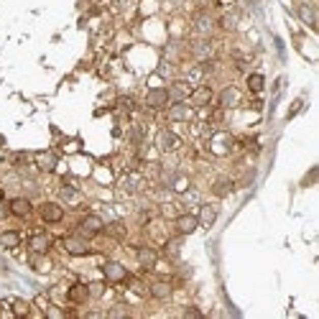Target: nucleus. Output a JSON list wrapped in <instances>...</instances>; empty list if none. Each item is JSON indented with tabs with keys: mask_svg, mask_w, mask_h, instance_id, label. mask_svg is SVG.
I'll use <instances>...</instances> for the list:
<instances>
[{
	"mask_svg": "<svg viewBox=\"0 0 319 319\" xmlns=\"http://www.w3.org/2000/svg\"><path fill=\"white\" fill-rule=\"evenodd\" d=\"M62 248H64L69 255H77V258L92 253V245H90L84 238H79V235H64V238H62Z\"/></svg>",
	"mask_w": 319,
	"mask_h": 319,
	"instance_id": "f257e3e1",
	"label": "nucleus"
},
{
	"mask_svg": "<svg viewBox=\"0 0 319 319\" xmlns=\"http://www.w3.org/2000/svg\"><path fill=\"white\" fill-rule=\"evenodd\" d=\"M102 276H105L107 283H125V281L130 278L128 268H125L123 263H118V260H107V263H102Z\"/></svg>",
	"mask_w": 319,
	"mask_h": 319,
	"instance_id": "f03ea898",
	"label": "nucleus"
},
{
	"mask_svg": "<svg viewBox=\"0 0 319 319\" xmlns=\"http://www.w3.org/2000/svg\"><path fill=\"white\" fill-rule=\"evenodd\" d=\"M215 28H217V18L212 13H197V18H194V34L199 39H212Z\"/></svg>",
	"mask_w": 319,
	"mask_h": 319,
	"instance_id": "7ed1b4c3",
	"label": "nucleus"
},
{
	"mask_svg": "<svg viewBox=\"0 0 319 319\" xmlns=\"http://www.w3.org/2000/svg\"><path fill=\"white\" fill-rule=\"evenodd\" d=\"M39 217H41L44 222H49V225H56V222L64 220V207L56 205V202H44V205L39 207Z\"/></svg>",
	"mask_w": 319,
	"mask_h": 319,
	"instance_id": "20e7f679",
	"label": "nucleus"
},
{
	"mask_svg": "<svg viewBox=\"0 0 319 319\" xmlns=\"http://www.w3.org/2000/svg\"><path fill=\"white\" fill-rule=\"evenodd\" d=\"M197 225H199V220H197V215H192V212H182V215L174 217V227H177L179 235H192V233L197 230Z\"/></svg>",
	"mask_w": 319,
	"mask_h": 319,
	"instance_id": "39448f33",
	"label": "nucleus"
},
{
	"mask_svg": "<svg viewBox=\"0 0 319 319\" xmlns=\"http://www.w3.org/2000/svg\"><path fill=\"white\" fill-rule=\"evenodd\" d=\"M166 92H169V102H187L192 95V84L179 79V82H171V87Z\"/></svg>",
	"mask_w": 319,
	"mask_h": 319,
	"instance_id": "423d86ee",
	"label": "nucleus"
},
{
	"mask_svg": "<svg viewBox=\"0 0 319 319\" xmlns=\"http://www.w3.org/2000/svg\"><path fill=\"white\" fill-rule=\"evenodd\" d=\"M148 291H151V296H153V299H161V301H166V299H171V294H174V286H171V281H166V278H156V281H151Z\"/></svg>",
	"mask_w": 319,
	"mask_h": 319,
	"instance_id": "0eeeda50",
	"label": "nucleus"
},
{
	"mask_svg": "<svg viewBox=\"0 0 319 319\" xmlns=\"http://www.w3.org/2000/svg\"><path fill=\"white\" fill-rule=\"evenodd\" d=\"M28 248H31V253H36V255H46L49 248H51V235H46V233H34V235L28 238Z\"/></svg>",
	"mask_w": 319,
	"mask_h": 319,
	"instance_id": "6e6552de",
	"label": "nucleus"
},
{
	"mask_svg": "<svg viewBox=\"0 0 319 319\" xmlns=\"http://www.w3.org/2000/svg\"><path fill=\"white\" fill-rule=\"evenodd\" d=\"M102 227H105V222H102L97 215H84V217L79 220V230H82L84 235H102Z\"/></svg>",
	"mask_w": 319,
	"mask_h": 319,
	"instance_id": "1a4fd4ad",
	"label": "nucleus"
},
{
	"mask_svg": "<svg viewBox=\"0 0 319 319\" xmlns=\"http://www.w3.org/2000/svg\"><path fill=\"white\" fill-rule=\"evenodd\" d=\"M146 105H148V107H153V110L166 107V105H169V92H166V90H161V87L148 90V95H146Z\"/></svg>",
	"mask_w": 319,
	"mask_h": 319,
	"instance_id": "9d476101",
	"label": "nucleus"
},
{
	"mask_svg": "<svg viewBox=\"0 0 319 319\" xmlns=\"http://www.w3.org/2000/svg\"><path fill=\"white\" fill-rule=\"evenodd\" d=\"M67 299H69L72 304H84V301L90 299V286L82 283V281H74V283L69 286V291H67Z\"/></svg>",
	"mask_w": 319,
	"mask_h": 319,
	"instance_id": "9b49d317",
	"label": "nucleus"
},
{
	"mask_svg": "<svg viewBox=\"0 0 319 319\" xmlns=\"http://www.w3.org/2000/svg\"><path fill=\"white\" fill-rule=\"evenodd\" d=\"M217 102H220V107H222V110H230V107H235V105L240 102V92H238V87H225V90L220 92Z\"/></svg>",
	"mask_w": 319,
	"mask_h": 319,
	"instance_id": "f8f14e48",
	"label": "nucleus"
},
{
	"mask_svg": "<svg viewBox=\"0 0 319 319\" xmlns=\"http://www.w3.org/2000/svg\"><path fill=\"white\" fill-rule=\"evenodd\" d=\"M8 207H11V215H16V217H28V215L34 212V205H31L26 197H16V199H11Z\"/></svg>",
	"mask_w": 319,
	"mask_h": 319,
	"instance_id": "ddd939ff",
	"label": "nucleus"
},
{
	"mask_svg": "<svg viewBox=\"0 0 319 319\" xmlns=\"http://www.w3.org/2000/svg\"><path fill=\"white\" fill-rule=\"evenodd\" d=\"M34 161H36V166L41 171H54L56 169V153L54 151H41V153L34 156Z\"/></svg>",
	"mask_w": 319,
	"mask_h": 319,
	"instance_id": "4468645a",
	"label": "nucleus"
},
{
	"mask_svg": "<svg viewBox=\"0 0 319 319\" xmlns=\"http://www.w3.org/2000/svg\"><path fill=\"white\" fill-rule=\"evenodd\" d=\"M169 118H171V120L184 123V120H192V118H194V110H192L187 102H174V105H171V110H169Z\"/></svg>",
	"mask_w": 319,
	"mask_h": 319,
	"instance_id": "2eb2a0df",
	"label": "nucleus"
},
{
	"mask_svg": "<svg viewBox=\"0 0 319 319\" xmlns=\"http://www.w3.org/2000/svg\"><path fill=\"white\" fill-rule=\"evenodd\" d=\"M197 220H199V225H202V227H212V225H215V220H217V207H215V205H202V207H199Z\"/></svg>",
	"mask_w": 319,
	"mask_h": 319,
	"instance_id": "dca6fc26",
	"label": "nucleus"
},
{
	"mask_svg": "<svg viewBox=\"0 0 319 319\" xmlns=\"http://www.w3.org/2000/svg\"><path fill=\"white\" fill-rule=\"evenodd\" d=\"M192 51H194V56H197L199 62H207V59L215 54V49H212V41H210V39H199V41L192 46Z\"/></svg>",
	"mask_w": 319,
	"mask_h": 319,
	"instance_id": "f3484780",
	"label": "nucleus"
},
{
	"mask_svg": "<svg viewBox=\"0 0 319 319\" xmlns=\"http://www.w3.org/2000/svg\"><path fill=\"white\" fill-rule=\"evenodd\" d=\"M192 102L197 105V107H205V105H210L212 102V90L210 87H197V90H192Z\"/></svg>",
	"mask_w": 319,
	"mask_h": 319,
	"instance_id": "a211bd4d",
	"label": "nucleus"
},
{
	"mask_svg": "<svg viewBox=\"0 0 319 319\" xmlns=\"http://www.w3.org/2000/svg\"><path fill=\"white\" fill-rule=\"evenodd\" d=\"M138 260H140V266L143 268H153L156 263H158V253L153 250V248H138Z\"/></svg>",
	"mask_w": 319,
	"mask_h": 319,
	"instance_id": "6ab92c4d",
	"label": "nucleus"
},
{
	"mask_svg": "<svg viewBox=\"0 0 319 319\" xmlns=\"http://www.w3.org/2000/svg\"><path fill=\"white\" fill-rule=\"evenodd\" d=\"M0 245L8 248V250L18 248L21 245V233L18 230H3V233H0Z\"/></svg>",
	"mask_w": 319,
	"mask_h": 319,
	"instance_id": "aec40b11",
	"label": "nucleus"
},
{
	"mask_svg": "<svg viewBox=\"0 0 319 319\" xmlns=\"http://www.w3.org/2000/svg\"><path fill=\"white\" fill-rule=\"evenodd\" d=\"M299 18L309 26V28H316V16H314V8L311 6H306V3H299Z\"/></svg>",
	"mask_w": 319,
	"mask_h": 319,
	"instance_id": "412c9836",
	"label": "nucleus"
},
{
	"mask_svg": "<svg viewBox=\"0 0 319 319\" xmlns=\"http://www.w3.org/2000/svg\"><path fill=\"white\" fill-rule=\"evenodd\" d=\"M102 233L110 235V238H115V240H123L125 238V225L123 222H110V225L102 227Z\"/></svg>",
	"mask_w": 319,
	"mask_h": 319,
	"instance_id": "4be33fe9",
	"label": "nucleus"
},
{
	"mask_svg": "<svg viewBox=\"0 0 319 319\" xmlns=\"http://www.w3.org/2000/svg\"><path fill=\"white\" fill-rule=\"evenodd\" d=\"M263 87H266L263 74H258V72H255V74H250V77H248V90H250L253 95H260V92H263Z\"/></svg>",
	"mask_w": 319,
	"mask_h": 319,
	"instance_id": "5701e85b",
	"label": "nucleus"
},
{
	"mask_svg": "<svg viewBox=\"0 0 319 319\" xmlns=\"http://www.w3.org/2000/svg\"><path fill=\"white\" fill-rule=\"evenodd\" d=\"M161 148H164V151H177V148H179V138H177L174 133L164 130V133H161Z\"/></svg>",
	"mask_w": 319,
	"mask_h": 319,
	"instance_id": "b1692460",
	"label": "nucleus"
},
{
	"mask_svg": "<svg viewBox=\"0 0 319 319\" xmlns=\"http://www.w3.org/2000/svg\"><path fill=\"white\" fill-rule=\"evenodd\" d=\"M230 192H233V182H230V179L215 182V194H217V197H227Z\"/></svg>",
	"mask_w": 319,
	"mask_h": 319,
	"instance_id": "393cba45",
	"label": "nucleus"
},
{
	"mask_svg": "<svg viewBox=\"0 0 319 319\" xmlns=\"http://www.w3.org/2000/svg\"><path fill=\"white\" fill-rule=\"evenodd\" d=\"M217 26H222L225 31H233V28L238 26V16H235V13H225V16L220 18V23H217Z\"/></svg>",
	"mask_w": 319,
	"mask_h": 319,
	"instance_id": "a878e982",
	"label": "nucleus"
},
{
	"mask_svg": "<svg viewBox=\"0 0 319 319\" xmlns=\"http://www.w3.org/2000/svg\"><path fill=\"white\" fill-rule=\"evenodd\" d=\"M13 314H18V316H28V314H31V306H28L23 299H13Z\"/></svg>",
	"mask_w": 319,
	"mask_h": 319,
	"instance_id": "bb28decb",
	"label": "nucleus"
},
{
	"mask_svg": "<svg viewBox=\"0 0 319 319\" xmlns=\"http://www.w3.org/2000/svg\"><path fill=\"white\" fill-rule=\"evenodd\" d=\"M62 197H64L67 202H72V205H77V202H79V192H77V189H72V187H64V189H62Z\"/></svg>",
	"mask_w": 319,
	"mask_h": 319,
	"instance_id": "cd10ccee",
	"label": "nucleus"
},
{
	"mask_svg": "<svg viewBox=\"0 0 319 319\" xmlns=\"http://www.w3.org/2000/svg\"><path fill=\"white\" fill-rule=\"evenodd\" d=\"M90 286V299L95 296V299H100L102 294H105V283L102 281H97V283H87Z\"/></svg>",
	"mask_w": 319,
	"mask_h": 319,
	"instance_id": "c85d7f7f",
	"label": "nucleus"
},
{
	"mask_svg": "<svg viewBox=\"0 0 319 319\" xmlns=\"http://www.w3.org/2000/svg\"><path fill=\"white\" fill-rule=\"evenodd\" d=\"M179 245H182L179 240H174V243H169V245H166V253H169V255H174V253L179 250Z\"/></svg>",
	"mask_w": 319,
	"mask_h": 319,
	"instance_id": "c756f323",
	"label": "nucleus"
},
{
	"mask_svg": "<svg viewBox=\"0 0 319 319\" xmlns=\"http://www.w3.org/2000/svg\"><path fill=\"white\" fill-rule=\"evenodd\" d=\"M8 215H11V207H8V205H3V202H0V220H6Z\"/></svg>",
	"mask_w": 319,
	"mask_h": 319,
	"instance_id": "7c9ffc66",
	"label": "nucleus"
},
{
	"mask_svg": "<svg viewBox=\"0 0 319 319\" xmlns=\"http://www.w3.org/2000/svg\"><path fill=\"white\" fill-rule=\"evenodd\" d=\"M187 316H202V311L194 309V306H189V309H187Z\"/></svg>",
	"mask_w": 319,
	"mask_h": 319,
	"instance_id": "2f4dec72",
	"label": "nucleus"
},
{
	"mask_svg": "<svg viewBox=\"0 0 319 319\" xmlns=\"http://www.w3.org/2000/svg\"><path fill=\"white\" fill-rule=\"evenodd\" d=\"M0 202H3V189H0Z\"/></svg>",
	"mask_w": 319,
	"mask_h": 319,
	"instance_id": "473e14b6",
	"label": "nucleus"
}]
</instances>
